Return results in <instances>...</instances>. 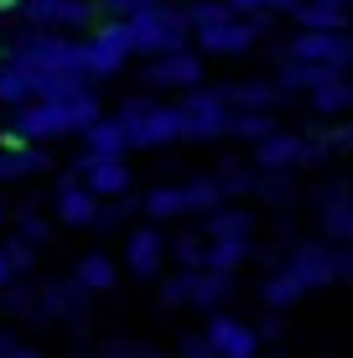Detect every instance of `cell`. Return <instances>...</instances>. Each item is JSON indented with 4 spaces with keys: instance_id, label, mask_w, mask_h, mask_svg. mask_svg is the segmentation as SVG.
Instances as JSON below:
<instances>
[{
    "instance_id": "cell-1",
    "label": "cell",
    "mask_w": 353,
    "mask_h": 358,
    "mask_svg": "<svg viewBox=\"0 0 353 358\" xmlns=\"http://www.w3.org/2000/svg\"><path fill=\"white\" fill-rule=\"evenodd\" d=\"M125 31H130V52L156 63V57L187 52L192 21H187V6H145L141 16L125 21Z\"/></svg>"
},
{
    "instance_id": "cell-2",
    "label": "cell",
    "mask_w": 353,
    "mask_h": 358,
    "mask_svg": "<svg viewBox=\"0 0 353 358\" xmlns=\"http://www.w3.org/2000/svg\"><path fill=\"white\" fill-rule=\"evenodd\" d=\"M115 120L125 125L130 145H141V151H151V145H172V141H187V115H182V104H151V99H125Z\"/></svg>"
},
{
    "instance_id": "cell-3",
    "label": "cell",
    "mask_w": 353,
    "mask_h": 358,
    "mask_svg": "<svg viewBox=\"0 0 353 358\" xmlns=\"http://www.w3.org/2000/svg\"><path fill=\"white\" fill-rule=\"evenodd\" d=\"M21 16H27L31 31H99L104 27V6L99 0H27L21 6Z\"/></svg>"
},
{
    "instance_id": "cell-4",
    "label": "cell",
    "mask_w": 353,
    "mask_h": 358,
    "mask_svg": "<svg viewBox=\"0 0 353 358\" xmlns=\"http://www.w3.org/2000/svg\"><path fill=\"white\" fill-rule=\"evenodd\" d=\"M229 296H234V275H218V270H177L161 286L166 306H198V312H213V317Z\"/></svg>"
},
{
    "instance_id": "cell-5",
    "label": "cell",
    "mask_w": 353,
    "mask_h": 358,
    "mask_svg": "<svg viewBox=\"0 0 353 358\" xmlns=\"http://www.w3.org/2000/svg\"><path fill=\"white\" fill-rule=\"evenodd\" d=\"M327 156L322 135H296V130H275L271 141L254 145V171H291V166H317Z\"/></svg>"
},
{
    "instance_id": "cell-6",
    "label": "cell",
    "mask_w": 353,
    "mask_h": 358,
    "mask_svg": "<svg viewBox=\"0 0 353 358\" xmlns=\"http://www.w3.org/2000/svg\"><path fill=\"white\" fill-rule=\"evenodd\" d=\"M182 115H187V141H218V135H234V104L224 89H192L182 99Z\"/></svg>"
},
{
    "instance_id": "cell-7",
    "label": "cell",
    "mask_w": 353,
    "mask_h": 358,
    "mask_svg": "<svg viewBox=\"0 0 353 358\" xmlns=\"http://www.w3.org/2000/svg\"><path fill=\"white\" fill-rule=\"evenodd\" d=\"M291 275H296V286L301 291H327V286H338V250L333 244H312V239H301V244H291V255L281 260Z\"/></svg>"
},
{
    "instance_id": "cell-8",
    "label": "cell",
    "mask_w": 353,
    "mask_h": 358,
    "mask_svg": "<svg viewBox=\"0 0 353 358\" xmlns=\"http://www.w3.org/2000/svg\"><path fill=\"white\" fill-rule=\"evenodd\" d=\"M286 57L353 73V31H296V36H291V47H286Z\"/></svg>"
},
{
    "instance_id": "cell-9",
    "label": "cell",
    "mask_w": 353,
    "mask_h": 358,
    "mask_svg": "<svg viewBox=\"0 0 353 358\" xmlns=\"http://www.w3.org/2000/svg\"><path fill=\"white\" fill-rule=\"evenodd\" d=\"M52 208H57V224H68V229H99L104 197H94L89 187H83V177H78V171H68V177H57Z\"/></svg>"
},
{
    "instance_id": "cell-10",
    "label": "cell",
    "mask_w": 353,
    "mask_h": 358,
    "mask_svg": "<svg viewBox=\"0 0 353 358\" xmlns=\"http://www.w3.org/2000/svg\"><path fill=\"white\" fill-rule=\"evenodd\" d=\"M317 224L327 244H353V182H327L317 192Z\"/></svg>"
},
{
    "instance_id": "cell-11",
    "label": "cell",
    "mask_w": 353,
    "mask_h": 358,
    "mask_svg": "<svg viewBox=\"0 0 353 358\" xmlns=\"http://www.w3.org/2000/svg\"><path fill=\"white\" fill-rule=\"evenodd\" d=\"M208 348L218 358H260V327H250V322H239V317H208Z\"/></svg>"
},
{
    "instance_id": "cell-12",
    "label": "cell",
    "mask_w": 353,
    "mask_h": 358,
    "mask_svg": "<svg viewBox=\"0 0 353 358\" xmlns=\"http://www.w3.org/2000/svg\"><path fill=\"white\" fill-rule=\"evenodd\" d=\"M89 312V291L78 280H42L36 286V322H63V317H78Z\"/></svg>"
},
{
    "instance_id": "cell-13",
    "label": "cell",
    "mask_w": 353,
    "mask_h": 358,
    "mask_svg": "<svg viewBox=\"0 0 353 358\" xmlns=\"http://www.w3.org/2000/svg\"><path fill=\"white\" fill-rule=\"evenodd\" d=\"M260 27H265V21H254V16H234L229 27L198 31V47L208 57H239V52H250V47L260 42Z\"/></svg>"
},
{
    "instance_id": "cell-14",
    "label": "cell",
    "mask_w": 353,
    "mask_h": 358,
    "mask_svg": "<svg viewBox=\"0 0 353 358\" xmlns=\"http://www.w3.org/2000/svg\"><path fill=\"white\" fill-rule=\"evenodd\" d=\"M145 83L151 89H203V57L198 52H172V57H156L145 63Z\"/></svg>"
},
{
    "instance_id": "cell-15",
    "label": "cell",
    "mask_w": 353,
    "mask_h": 358,
    "mask_svg": "<svg viewBox=\"0 0 353 358\" xmlns=\"http://www.w3.org/2000/svg\"><path fill=\"white\" fill-rule=\"evenodd\" d=\"M166 250H172V239H161V229H151V224L130 229V239H125V270H130V275H141V280L161 275Z\"/></svg>"
},
{
    "instance_id": "cell-16",
    "label": "cell",
    "mask_w": 353,
    "mask_h": 358,
    "mask_svg": "<svg viewBox=\"0 0 353 358\" xmlns=\"http://www.w3.org/2000/svg\"><path fill=\"white\" fill-rule=\"evenodd\" d=\"M78 177H83V187H89L94 197H125L130 192V162H125V156H109V162L83 156Z\"/></svg>"
},
{
    "instance_id": "cell-17",
    "label": "cell",
    "mask_w": 353,
    "mask_h": 358,
    "mask_svg": "<svg viewBox=\"0 0 353 358\" xmlns=\"http://www.w3.org/2000/svg\"><path fill=\"white\" fill-rule=\"evenodd\" d=\"M229 104H234V115H271L275 104H281V83H265V78H245V83H229Z\"/></svg>"
},
{
    "instance_id": "cell-18",
    "label": "cell",
    "mask_w": 353,
    "mask_h": 358,
    "mask_svg": "<svg viewBox=\"0 0 353 358\" xmlns=\"http://www.w3.org/2000/svg\"><path fill=\"white\" fill-rule=\"evenodd\" d=\"M0 104H6L10 115L36 104V73L21 63V57H6V63H0Z\"/></svg>"
},
{
    "instance_id": "cell-19",
    "label": "cell",
    "mask_w": 353,
    "mask_h": 358,
    "mask_svg": "<svg viewBox=\"0 0 353 358\" xmlns=\"http://www.w3.org/2000/svg\"><path fill=\"white\" fill-rule=\"evenodd\" d=\"M208 244H254V213L250 208H218L203 229Z\"/></svg>"
},
{
    "instance_id": "cell-20",
    "label": "cell",
    "mask_w": 353,
    "mask_h": 358,
    "mask_svg": "<svg viewBox=\"0 0 353 358\" xmlns=\"http://www.w3.org/2000/svg\"><path fill=\"white\" fill-rule=\"evenodd\" d=\"M141 213L145 218H187L192 213V197H187V182H172V187H151L141 197Z\"/></svg>"
},
{
    "instance_id": "cell-21",
    "label": "cell",
    "mask_w": 353,
    "mask_h": 358,
    "mask_svg": "<svg viewBox=\"0 0 353 358\" xmlns=\"http://www.w3.org/2000/svg\"><path fill=\"white\" fill-rule=\"evenodd\" d=\"M301 296H307V291L296 286V275H291L286 265H275L271 275H265V286H260V301H265V312H275V317H281L286 306H296Z\"/></svg>"
},
{
    "instance_id": "cell-22",
    "label": "cell",
    "mask_w": 353,
    "mask_h": 358,
    "mask_svg": "<svg viewBox=\"0 0 353 358\" xmlns=\"http://www.w3.org/2000/svg\"><path fill=\"white\" fill-rule=\"evenodd\" d=\"M83 145H89L83 156H99V162H109V156H125V151H130V135H125V125H120V120H99L94 130H83Z\"/></svg>"
},
{
    "instance_id": "cell-23",
    "label": "cell",
    "mask_w": 353,
    "mask_h": 358,
    "mask_svg": "<svg viewBox=\"0 0 353 358\" xmlns=\"http://www.w3.org/2000/svg\"><path fill=\"white\" fill-rule=\"evenodd\" d=\"M73 280H78L89 296H104V291H115V280H120V265L109 260V255H83L78 270H73Z\"/></svg>"
},
{
    "instance_id": "cell-24",
    "label": "cell",
    "mask_w": 353,
    "mask_h": 358,
    "mask_svg": "<svg viewBox=\"0 0 353 358\" xmlns=\"http://www.w3.org/2000/svg\"><path fill=\"white\" fill-rule=\"evenodd\" d=\"M296 21H301V31H348L353 27V16L343 6H322V0H301Z\"/></svg>"
},
{
    "instance_id": "cell-25",
    "label": "cell",
    "mask_w": 353,
    "mask_h": 358,
    "mask_svg": "<svg viewBox=\"0 0 353 358\" xmlns=\"http://www.w3.org/2000/svg\"><path fill=\"white\" fill-rule=\"evenodd\" d=\"M239 10L229 6V0H192L187 6V21H192V36L198 31H213V27H229Z\"/></svg>"
},
{
    "instance_id": "cell-26",
    "label": "cell",
    "mask_w": 353,
    "mask_h": 358,
    "mask_svg": "<svg viewBox=\"0 0 353 358\" xmlns=\"http://www.w3.org/2000/svg\"><path fill=\"white\" fill-rule=\"evenodd\" d=\"M172 260H177V270H208V239L203 234H177Z\"/></svg>"
},
{
    "instance_id": "cell-27",
    "label": "cell",
    "mask_w": 353,
    "mask_h": 358,
    "mask_svg": "<svg viewBox=\"0 0 353 358\" xmlns=\"http://www.w3.org/2000/svg\"><path fill=\"white\" fill-rule=\"evenodd\" d=\"M348 83L353 78H338V83H327V89H317L312 94V109H317V115H343V109H353L348 104Z\"/></svg>"
},
{
    "instance_id": "cell-28",
    "label": "cell",
    "mask_w": 353,
    "mask_h": 358,
    "mask_svg": "<svg viewBox=\"0 0 353 358\" xmlns=\"http://www.w3.org/2000/svg\"><path fill=\"white\" fill-rule=\"evenodd\" d=\"M229 6H234L239 16H254V21H260V16H296L301 0H229Z\"/></svg>"
},
{
    "instance_id": "cell-29",
    "label": "cell",
    "mask_w": 353,
    "mask_h": 358,
    "mask_svg": "<svg viewBox=\"0 0 353 358\" xmlns=\"http://www.w3.org/2000/svg\"><path fill=\"white\" fill-rule=\"evenodd\" d=\"M234 135L239 141H254V145L271 141L275 135V115H234Z\"/></svg>"
},
{
    "instance_id": "cell-30",
    "label": "cell",
    "mask_w": 353,
    "mask_h": 358,
    "mask_svg": "<svg viewBox=\"0 0 353 358\" xmlns=\"http://www.w3.org/2000/svg\"><path fill=\"white\" fill-rule=\"evenodd\" d=\"M99 6L109 10V16H120V21H130V16H141L145 6H156V0H99Z\"/></svg>"
},
{
    "instance_id": "cell-31",
    "label": "cell",
    "mask_w": 353,
    "mask_h": 358,
    "mask_svg": "<svg viewBox=\"0 0 353 358\" xmlns=\"http://www.w3.org/2000/svg\"><path fill=\"white\" fill-rule=\"evenodd\" d=\"M47 234H52V229H47V218H21V224H16V239H27V244H42L47 239Z\"/></svg>"
},
{
    "instance_id": "cell-32",
    "label": "cell",
    "mask_w": 353,
    "mask_h": 358,
    "mask_svg": "<svg viewBox=\"0 0 353 358\" xmlns=\"http://www.w3.org/2000/svg\"><path fill=\"white\" fill-rule=\"evenodd\" d=\"M322 145H327V151H353V125H333L322 135Z\"/></svg>"
},
{
    "instance_id": "cell-33",
    "label": "cell",
    "mask_w": 353,
    "mask_h": 358,
    "mask_svg": "<svg viewBox=\"0 0 353 358\" xmlns=\"http://www.w3.org/2000/svg\"><path fill=\"white\" fill-rule=\"evenodd\" d=\"M333 250H338V280L353 286V244H333Z\"/></svg>"
},
{
    "instance_id": "cell-34",
    "label": "cell",
    "mask_w": 353,
    "mask_h": 358,
    "mask_svg": "<svg viewBox=\"0 0 353 358\" xmlns=\"http://www.w3.org/2000/svg\"><path fill=\"white\" fill-rule=\"evenodd\" d=\"M182 358H218V353L208 348V338H187L182 343Z\"/></svg>"
},
{
    "instance_id": "cell-35",
    "label": "cell",
    "mask_w": 353,
    "mask_h": 358,
    "mask_svg": "<svg viewBox=\"0 0 353 358\" xmlns=\"http://www.w3.org/2000/svg\"><path fill=\"white\" fill-rule=\"evenodd\" d=\"M281 332H286L281 317H265V322H260V338H281Z\"/></svg>"
},
{
    "instance_id": "cell-36",
    "label": "cell",
    "mask_w": 353,
    "mask_h": 358,
    "mask_svg": "<svg viewBox=\"0 0 353 358\" xmlns=\"http://www.w3.org/2000/svg\"><path fill=\"white\" fill-rule=\"evenodd\" d=\"M16 348H21V343H16V338H6V332H0V358H10Z\"/></svg>"
},
{
    "instance_id": "cell-37",
    "label": "cell",
    "mask_w": 353,
    "mask_h": 358,
    "mask_svg": "<svg viewBox=\"0 0 353 358\" xmlns=\"http://www.w3.org/2000/svg\"><path fill=\"white\" fill-rule=\"evenodd\" d=\"M10 358H42V353H36V348H27V343H21V348L10 353Z\"/></svg>"
},
{
    "instance_id": "cell-38",
    "label": "cell",
    "mask_w": 353,
    "mask_h": 358,
    "mask_svg": "<svg viewBox=\"0 0 353 358\" xmlns=\"http://www.w3.org/2000/svg\"><path fill=\"white\" fill-rule=\"evenodd\" d=\"M21 6H27V0H0V10H21Z\"/></svg>"
},
{
    "instance_id": "cell-39",
    "label": "cell",
    "mask_w": 353,
    "mask_h": 358,
    "mask_svg": "<svg viewBox=\"0 0 353 358\" xmlns=\"http://www.w3.org/2000/svg\"><path fill=\"white\" fill-rule=\"evenodd\" d=\"M0 63H6V36H0Z\"/></svg>"
},
{
    "instance_id": "cell-40",
    "label": "cell",
    "mask_w": 353,
    "mask_h": 358,
    "mask_svg": "<svg viewBox=\"0 0 353 358\" xmlns=\"http://www.w3.org/2000/svg\"><path fill=\"white\" fill-rule=\"evenodd\" d=\"M0 224H6V203H0Z\"/></svg>"
},
{
    "instance_id": "cell-41",
    "label": "cell",
    "mask_w": 353,
    "mask_h": 358,
    "mask_svg": "<svg viewBox=\"0 0 353 358\" xmlns=\"http://www.w3.org/2000/svg\"><path fill=\"white\" fill-rule=\"evenodd\" d=\"M348 104H353V83H348Z\"/></svg>"
},
{
    "instance_id": "cell-42",
    "label": "cell",
    "mask_w": 353,
    "mask_h": 358,
    "mask_svg": "<svg viewBox=\"0 0 353 358\" xmlns=\"http://www.w3.org/2000/svg\"><path fill=\"white\" fill-rule=\"evenodd\" d=\"M156 6H166V0H156Z\"/></svg>"
}]
</instances>
